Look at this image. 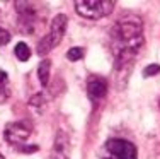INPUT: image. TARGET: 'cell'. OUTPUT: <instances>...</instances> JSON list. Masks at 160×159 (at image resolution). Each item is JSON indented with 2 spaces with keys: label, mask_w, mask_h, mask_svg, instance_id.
<instances>
[{
  "label": "cell",
  "mask_w": 160,
  "mask_h": 159,
  "mask_svg": "<svg viewBox=\"0 0 160 159\" xmlns=\"http://www.w3.org/2000/svg\"><path fill=\"white\" fill-rule=\"evenodd\" d=\"M101 159H138V151L126 139H109L102 147Z\"/></svg>",
  "instance_id": "5b68a950"
},
{
  "label": "cell",
  "mask_w": 160,
  "mask_h": 159,
  "mask_svg": "<svg viewBox=\"0 0 160 159\" xmlns=\"http://www.w3.org/2000/svg\"><path fill=\"white\" fill-rule=\"evenodd\" d=\"M114 5H116L114 0H80L75 2V12L83 19L97 21L108 17L114 10Z\"/></svg>",
  "instance_id": "3957f363"
},
{
  "label": "cell",
  "mask_w": 160,
  "mask_h": 159,
  "mask_svg": "<svg viewBox=\"0 0 160 159\" xmlns=\"http://www.w3.org/2000/svg\"><path fill=\"white\" fill-rule=\"evenodd\" d=\"M143 22L138 16L124 14L111 29V50L114 55V67L123 70L135 60L143 48Z\"/></svg>",
  "instance_id": "6da1fadb"
},
{
  "label": "cell",
  "mask_w": 160,
  "mask_h": 159,
  "mask_svg": "<svg viewBox=\"0 0 160 159\" xmlns=\"http://www.w3.org/2000/svg\"><path fill=\"white\" fill-rule=\"evenodd\" d=\"M160 74V65L158 63H150L143 69V77H153V75Z\"/></svg>",
  "instance_id": "7c38bea8"
},
{
  "label": "cell",
  "mask_w": 160,
  "mask_h": 159,
  "mask_svg": "<svg viewBox=\"0 0 160 159\" xmlns=\"http://www.w3.org/2000/svg\"><path fill=\"white\" fill-rule=\"evenodd\" d=\"M9 41H10V33L7 29L0 28V46H5Z\"/></svg>",
  "instance_id": "4fadbf2b"
},
{
  "label": "cell",
  "mask_w": 160,
  "mask_h": 159,
  "mask_svg": "<svg viewBox=\"0 0 160 159\" xmlns=\"http://www.w3.org/2000/svg\"><path fill=\"white\" fill-rule=\"evenodd\" d=\"M32 127L28 122H14L9 123L3 130V139L14 146H22L31 135Z\"/></svg>",
  "instance_id": "8992f818"
},
{
  "label": "cell",
  "mask_w": 160,
  "mask_h": 159,
  "mask_svg": "<svg viewBox=\"0 0 160 159\" xmlns=\"http://www.w3.org/2000/svg\"><path fill=\"white\" fill-rule=\"evenodd\" d=\"M51 159H68V157H67V154H65V152H58V151H55V154H53Z\"/></svg>",
  "instance_id": "2e32d148"
},
{
  "label": "cell",
  "mask_w": 160,
  "mask_h": 159,
  "mask_svg": "<svg viewBox=\"0 0 160 159\" xmlns=\"http://www.w3.org/2000/svg\"><path fill=\"white\" fill-rule=\"evenodd\" d=\"M10 98V89H9V75L5 70H0V103H5Z\"/></svg>",
  "instance_id": "9c48e42d"
},
{
  "label": "cell",
  "mask_w": 160,
  "mask_h": 159,
  "mask_svg": "<svg viewBox=\"0 0 160 159\" xmlns=\"http://www.w3.org/2000/svg\"><path fill=\"white\" fill-rule=\"evenodd\" d=\"M14 53H16L17 60H21V62H28V60L31 58V48H29L28 45L24 43V41H21V43L16 45Z\"/></svg>",
  "instance_id": "30bf717a"
},
{
  "label": "cell",
  "mask_w": 160,
  "mask_h": 159,
  "mask_svg": "<svg viewBox=\"0 0 160 159\" xmlns=\"http://www.w3.org/2000/svg\"><path fill=\"white\" fill-rule=\"evenodd\" d=\"M29 103H31V106H43L44 104V99H43V96H41V94H36V96L31 98V101H29Z\"/></svg>",
  "instance_id": "5bb4252c"
},
{
  "label": "cell",
  "mask_w": 160,
  "mask_h": 159,
  "mask_svg": "<svg viewBox=\"0 0 160 159\" xmlns=\"http://www.w3.org/2000/svg\"><path fill=\"white\" fill-rule=\"evenodd\" d=\"M158 106H160V101H158Z\"/></svg>",
  "instance_id": "ac0fdd59"
},
{
  "label": "cell",
  "mask_w": 160,
  "mask_h": 159,
  "mask_svg": "<svg viewBox=\"0 0 160 159\" xmlns=\"http://www.w3.org/2000/svg\"><path fill=\"white\" fill-rule=\"evenodd\" d=\"M108 94V81L101 75H92L87 81V96L92 103L104 99Z\"/></svg>",
  "instance_id": "52a82bcc"
},
{
  "label": "cell",
  "mask_w": 160,
  "mask_h": 159,
  "mask_svg": "<svg viewBox=\"0 0 160 159\" xmlns=\"http://www.w3.org/2000/svg\"><path fill=\"white\" fill-rule=\"evenodd\" d=\"M49 74H51V60H48V58L41 60L39 65H38V79H39V82H41L43 87L48 86Z\"/></svg>",
  "instance_id": "ba28073f"
},
{
  "label": "cell",
  "mask_w": 160,
  "mask_h": 159,
  "mask_svg": "<svg viewBox=\"0 0 160 159\" xmlns=\"http://www.w3.org/2000/svg\"><path fill=\"white\" fill-rule=\"evenodd\" d=\"M68 26V17L65 14H56L51 19V24H49V33L43 36V40L38 43V55L46 56L53 48H56L60 45V41L63 40V34L67 31Z\"/></svg>",
  "instance_id": "7a4b0ae2"
},
{
  "label": "cell",
  "mask_w": 160,
  "mask_h": 159,
  "mask_svg": "<svg viewBox=\"0 0 160 159\" xmlns=\"http://www.w3.org/2000/svg\"><path fill=\"white\" fill-rule=\"evenodd\" d=\"M0 159H5V157H3V156H2V154H0Z\"/></svg>",
  "instance_id": "e0dca14e"
},
{
  "label": "cell",
  "mask_w": 160,
  "mask_h": 159,
  "mask_svg": "<svg viewBox=\"0 0 160 159\" xmlns=\"http://www.w3.org/2000/svg\"><path fill=\"white\" fill-rule=\"evenodd\" d=\"M19 151L21 152H34V151H38V146H26V147H19Z\"/></svg>",
  "instance_id": "9a60e30c"
},
{
  "label": "cell",
  "mask_w": 160,
  "mask_h": 159,
  "mask_svg": "<svg viewBox=\"0 0 160 159\" xmlns=\"http://www.w3.org/2000/svg\"><path fill=\"white\" fill-rule=\"evenodd\" d=\"M83 48L82 46H73V48H70L68 50V53H67V58L70 60V62H77V60H80V58H83Z\"/></svg>",
  "instance_id": "8fae6325"
},
{
  "label": "cell",
  "mask_w": 160,
  "mask_h": 159,
  "mask_svg": "<svg viewBox=\"0 0 160 159\" xmlns=\"http://www.w3.org/2000/svg\"><path fill=\"white\" fill-rule=\"evenodd\" d=\"M17 10V26L22 33L26 34H34L36 29L43 22L39 17V9L32 2H16Z\"/></svg>",
  "instance_id": "277c9868"
}]
</instances>
